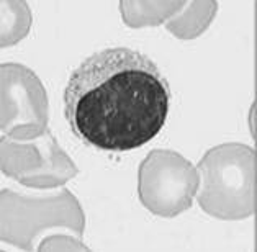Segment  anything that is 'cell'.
Returning a JSON list of instances; mask_svg holds the SVG:
<instances>
[{
  "label": "cell",
  "instance_id": "obj_1",
  "mask_svg": "<svg viewBox=\"0 0 257 252\" xmlns=\"http://www.w3.org/2000/svg\"><path fill=\"white\" fill-rule=\"evenodd\" d=\"M171 89L146 54L110 48L72 72L64 111L74 135L103 151L124 153L154 140L167 121Z\"/></svg>",
  "mask_w": 257,
  "mask_h": 252
}]
</instances>
